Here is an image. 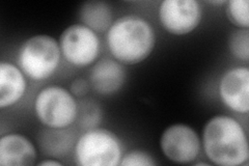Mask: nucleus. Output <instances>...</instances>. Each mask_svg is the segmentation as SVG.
<instances>
[{
    "mask_svg": "<svg viewBox=\"0 0 249 166\" xmlns=\"http://www.w3.org/2000/svg\"><path fill=\"white\" fill-rule=\"evenodd\" d=\"M208 3L213 4V5H221V4H227V1H224V0H218V1H208Z\"/></svg>",
    "mask_w": 249,
    "mask_h": 166,
    "instance_id": "412c9836",
    "label": "nucleus"
},
{
    "mask_svg": "<svg viewBox=\"0 0 249 166\" xmlns=\"http://www.w3.org/2000/svg\"><path fill=\"white\" fill-rule=\"evenodd\" d=\"M218 94L231 111L247 114L249 111V69L236 67L222 74L218 83Z\"/></svg>",
    "mask_w": 249,
    "mask_h": 166,
    "instance_id": "1a4fd4ad",
    "label": "nucleus"
},
{
    "mask_svg": "<svg viewBox=\"0 0 249 166\" xmlns=\"http://www.w3.org/2000/svg\"><path fill=\"white\" fill-rule=\"evenodd\" d=\"M127 73L123 64L114 58L98 59L89 73L91 89L102 96H111L120 92L126 83Z\"/></svg>",
    "mask_w": 249,
    "mask_h": 166,
    "instance_id": "9d476101",
    "label": "nucleus"
},
{
    "mask_svg": "<svg viewBox=\"0 0 249 166\" xmlns=\"http://www.w3.org/2000/svg\"><path fill=\"white\" fill-rule=\"evenodd\" d=\"M162 154L171 162L193 163L201 149L197 132L186 124H174L162 132L160 137Z\"/></svg>",
    "mask_w": 249,
    "mask_h": 166,
    "instance_id": "0eeeda50",
    "label": "nucleus"
},
{
    "mask_svg": "<svg viewBox=\"0 0 249 166\" xmlns=\"http://www.w3.org/2000/svg\"><path fill=\"white\" fill-rule=\"evenodd\" d=\"M112 57L123 65H137L153 53L157 37L152 23L139 15H124L113 21L106 33Z\"/></svg>",
    "mask_w": 249,
    "mask_h": 166,
    "instance_id": "f03ea898",
    "label": "nucleus"
},
{
    "mask_svg": "<svg viewBox=\"0 0 249 166\" xmlns=\"http://www.w3.org/2000/svg\"><path fill=\"white\" fill-rule=\"evenodd\" d=\"M81 24L88 26L97 34L107 33L113 23L111 6L105 1L91 0L81 4L79 9Z\"/></svg>",
    "mask_w": 249,
    "mask_h": 166,
    "instance_id": "4468645a",
    "label": "nucleus"
},
{
    "mask_svg": "<svg viewBox=\"0 0 249 166\" xmlns=\"http://www.w3.org/2000/svg\"><path fill=\"white\" fill-rule=\"evenodd\" d=\"M101 109L95 105V104H89L87 105L83 109V111L78 114V117H79V125L80 127L84 129H91V128H96L98 124L101 122Z\"/></svg>",
    "mask_w": 249,
    "mask_h": 166,
    "instance_id": "a211bd4d",
    "label": "nucleus"
},
{
    "mask_svg": "<svg viewBox=\"0 0 249 166\" xmlns=\"http://www.w3.org/2000/svg\"><path fill=\"white\" fill-rule=\"evenodd\" d=\"M229 50L233 57L249 61V29L237 28L229 37Z\"/></svg>",
    "mask_w": 249,
    "mask_h": 166,
    "instance_id": "2eb2a0df",
    "label": "nucleus"
},
{
    "mask_svg": "<svg viewBox=\"0 0 249 166\" xmlns=\"http://www.w3.org/2000/svg\"><path fill=\"white\" fill-rule=\"evenodd\" d=\"M27 90L22 70L10 61L0 62V108H10L20 102Z\"/></svg>",
    "mask_w": 249,
    "mask_h": 166,
    "instance_id": "f8f14e48",
    "label": "nucleus"
},
{
    "mask_svg": "<svg viewBox=\"0 0 249 166\" xmlns=\"http://www.w3.org/2000/svg\"><path fill=\"white\" fill-rule=\"evenodd\" d=\"M58 44L61 56L73 67L85 68L98 60L101 47L98 34L81 23L62 31Z\"/></svg>",
    "mask_w": 249,
    "mask_h": 166,
    "instance_id": "423d86ee",
    "label": "nucleus"
},
{
    "mask_svg": "<svg viewBox=\"0 0 249 166\" xmlns=\"http://www.w3.org/2000/svg\"><path fill=\"white\" fill-rule=\"evenodd\" d=\"M248 0H230L227 2L225 14L232 25L240 29H249Z\"/></svg>",
    "mask_w": 249,
    "mask_h": 166,
    "instance_id": "dca6fc26",
    "label": "nucleus"
},
{
    "mask_svg": "<svg viewBox=\"0 0 249 166\" xmlns=\"http://www.w3.org/2000/svg\"><path fill=\"white\" fill-rule=\"evenodd\" d=\"M90 88L89 81L83 78H77L70 85V92L74 94L75 98H83L89 93Z\"/></svg>",
    "mask_w": 249,
    "mask_h": 166,
    "instance_id": "6ab92c4d",
    "label": "nucleus"
},
{
    "mask_svg": "<svg viewBox=\"0 0 249 166\" xmlns=\"http://www.w3.org/2000/svg\"><path fill=\"white\" fill-rule=\"evenodd\" d=\"M157 162L153 156L142 149H133L123 155L120 166H155Z\"/></svg>",
    "mask_w": 249,
    "mask_h": 166,
    "instance_id": "f3484780",
    "label": "nucleus"
},
{
    "mask_svg": "<svg viewBox=\"0 0 249 166\" xmlns=\"http://www.w3.org/2000/svg\"><path fill=\"white\" fill-rule=\"evenodd\" d=\"M36 159L35 145L23 134L9 133L0 138V165L30 166Z\"/></svg>",
    "mask_w": 249,
    "mask_h": 166,
    "instance_id": "9b49d317",
    "label": "nucleus"
},
{
    "mask_svg": "<svg viewBox=\"0 0 249 166\" xmlns=\"http://www.w3.org/2000/svg\"><path fill=\"white\" fill-rule=\"evenodd\" d=\"M194 165L196 166H199V165H205V166H209L208 163H205V162H198V163H194Z\"/></svg>",
    "mask_w": 249,
    "mask_h": 166,
    "instance_id": "4be33fe9",
    "label": "nucleus"
},
{
    "mask_svg": "<svg viewBox=\"0 0 249 166\" xmlns=\"http://www.w3.org/2000/svg\"><path fill=\"white\" fill-rule=\"evenodd\" d=\"M158 17L168 34L182 37L199 26L202 9L196 0H163L159 5Z\"/></svg>",
    "mask_w": 249,
    "mask_h": 166,
    "instance_id": "6e6552de",
    "label": "nucleus"
},
{
    "mask_svg": "<svg viewBox=\"0 0 249 166\" xmlns=\"http://www.w3.org/2000/svg\"><path fill=\"white\" fill-rule=\"evenodd\" d=\"M61 59L59 44L48 35H36L22 43L18 51V67L34 81H44L56 72Z\"/></svg>",
    "mask_w": 249,
    "mask_h": 166,
    "instance_id": "7ed1b4c3",
    "label": "nucleus"
},
{
    "mask_svg": "<svg viewBox=\"0 0 249 166\" xmlns=\"http://www.w3.org/2000/svg\"><path fill=\"white\" fill-rule=\"evenodd\" d=\"M201 146L212 164L240 166L249 159V145L245 129L236 118L217 114L202 129Z\"/></svg>",
    "mask_w": 249,
    "mask_h": 166,
    "instance_id": "f257e3e1",
    "label": "nucleus"
},
{
    "mask_svg": "<svg viewBox=\"0 0 249 166\" xmlns=\"http://www.w3.org/2000/svg\"><path fill=\"white\" fill-rule=\"evenodd\" d=\"M34 108L38 122L50 129L71 127L79 114V104L74 94L60 85L42 89L36 96Z\"/></svg>",
    "mask_w": 249,
    "mask_h": 166,
    "instance_id": "39448f33",
    "label": "nucleus"
},
{
    "mask_svg": "<svg viewBox=\"0 0 249 166\" xmlns=\"http://www.w3.org/2000/svg\"><path fill=\"white\" fill-rule=\"evenodd\" d=\"M75 132L69 128L50 129L47 128L40 134L38 144L41 151L47 156L58 159L68 155L76 144Z\"/></svg>",
    "mask_w": 249,
    "mask_h": 166,
    "instance_id": "ddd939ff",
    "label": "nucleus"
},
{
    "mask_svg": "<svg viewBox=\"0 0 249 166\" xmlns=\"http://www.w3.org/2000/svg\"><path fill=\"white\" fill-rule=\"evenodd\" d=\"M36 165L38 166H62L64 164H62V162H60L58 159H45L41 162L36 163Z\"/></svg>",
    "mask_w": 249,
    "mask_h": 166,
    "instance_id": "aec40b11",
    "label": "nucleus"
},
{
    "mask_svg": "<svg viewBox=\"0 0 249 166\" xmlns=\"http://www.w3.org/2000/svg\"><path fill=\"white\" fill-rule=\"evenodd\" d=\"M123 157V146L116 134L105 128H91L77 138L74 159L80 166H116Z\"/></svg>",
    "mask_w": 249,
    "mask_h": 166,
    "instance_id": "20e7f679",
    "label": "nucleus"
}]
</instances>
